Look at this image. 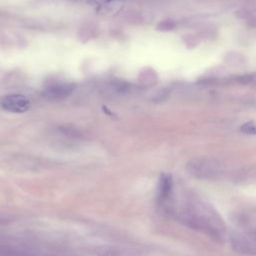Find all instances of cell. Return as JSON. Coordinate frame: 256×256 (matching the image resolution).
Returning <instances> with one entry per match:
<instances>
[{
  "mask_svg": "<svg viewBox=\"0 0 256 256\" xmlns=\"http://www.w3.org/2000/svg\"><path fill=\"white\" fill-rule=\"evenodd\" d=\"M2 109L12 113H24L30 108V101L27 97L20 94L5 95L0 100Z\"/></svg>",
  "mask_w": 256,
  "mask_h": 256,
  "instance_id": "obj_1",
  "label": "cell"
},
{
  "mask_svg": "<svg viewBox=\"0 0 256 256\" xmlns=\"http://www.w3.org/2000/svg\"><path fill=\"white\" fill-rule=\"evenodd\" d=\"M75 89V85L73 83L68 82H57L45 89V95L49 99L59 100L68 97Z\"/></svg>",
  "mask_w": 256,
  "mask_h": 256,
  "instance_id": "obj_2",
  "label": "cell"
},
{
  "mask_svg": "<svg viewBox=\"0 0 256 256\" xmlns=\"http://www.w3.org/2000/svg\"><path fill=\"white\" fill-rule=\"evenodd\" d=\"M172 188H173L172 176L168 173H163L159 179V185H158L159 197L161 199H166L170 195Z\"/></svg>",
  "mask_w": 256,
  "mask_h": 256,
  "instance_id": "obj_3",
  "label": "cell"
},
{
  "mask_svg": "<svg viewBox=\"0 0 256 256\" xmlns=\"http://www.w3.org/2000/svg\"><path fill=\"white\" fill-rule=\"evenodd\" d=\"M244 133L246 134H253V135H256V125L252 122H247V123H244L241 128H240Z\"/></svg>",
  "mask_w": 256,
  "mask_h": 256,
  "instance_id": "obj_4",
  "label": "cell"
}]
</instances>
